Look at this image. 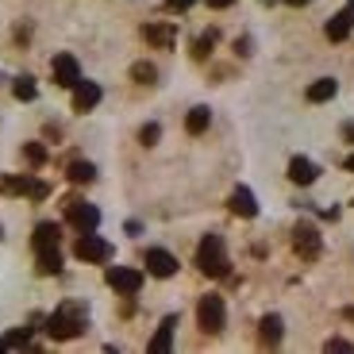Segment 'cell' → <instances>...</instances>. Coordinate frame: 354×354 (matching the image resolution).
Returning <instances> with one entry per match:
<instances>
[{
	"label": "cell",
	"instance_id": "obj_29",
	"mask_svg": "<svg viewBox=\"0 0 354 354\" xmlns=\"http://www.w3.org/2000/svg\"><path fill=\"white\" fill-rule=\"evenodd\" d=\"M196 0H166V12H185V8H193Z\"/></svg>",
	"mask_w": 354,
	"mask_h": 354
},
{
	"label": "cell",
	"instance_id": "obj_22",
	"mask_svg": "<svg viewBox=\"0 0 354 354\" xmlns=\"http://www.w3.org/2000/svg\"><path fill=\"white\" fill-rule=\"evenodd\" d=\"M66 177H70L73 185H88V181L97 177V166H93V162H70V169H66Z\"/></svg>",
	"mask_w": 354,
	"mask_h": 354
},
{
	"label": "cell",
	"instance_id": "obj_24",
	"mask_svg": "<svg viewBox=\"0 0 354 354\" xmlns=\"http://www.w3.org/2000/svg\"><path fill=\"white\" fill-rule=\"evenodd\" d=\"M12 93H16V100H35V93H39V85H35V77H16L12 81Z\"/></svg>",
	"mask_w": 354,
	"mask_h": 354
},
{
	"label": "cell",
	"instance_id": "obj_14",
	"mask_svg": "<svg viewBox=\"0 0 354 354\" xmlns=\"http://www.w3.org/2000/svg\"><path fill=\"white\" fill-rule=\"evenodd\" d=\"M319 177V166L312 158H289V181L292 185H312Z\"/></svg>",
	"mask_w": 354,
	"mask_h": 354
},
{
	"label": "cell",
	"instance_id": "obj_10",
	"mask_svg": "<svg viewBox=\"0 0 354 354\" xmlns=\"http://www.w3.org/2000/svg\"><path fill=\"white\" fill-rule=\"evenodd\" d=\"M50 70H54V81H58L62 88H73L81 81V66H77L73 54H58V58L50 62Z\"/></svg>",
	"mask_w": 354,
	"mask_h": 354
},
{
	"label": "cell",
	"instance_id": "obj_23",
	"mask_svg": "<svg viewBox=\"0 0 354 354\" xmlns=\"http://www.w3.org/2000/svg\"><path fill=\"white\" fill-rule=\"evenodd\" d=\"M31 331H35V328H19V331H8V335L0 339V346H4V351H24V346H31Z\"/></svg>",
	"mask_w": 354,
	"mask_h": 354
},
{
	"label": "cell",
	"instance_id": "obj_17",
	"mask_svg": "<svg viewBox=\"0 0 354 354\" xmlns=\"http://www.w3.org/2000/svg\"><path fill=\"white\" fill-rule=\"evenodd\" d=\"M174 328H177V316L162 319L158 331H154V339H151V354H162V351H169V346H174Z\"/></svg>",
	"mask_w": 354,
	"mask_h": 354
},
{
	"label": "cell",
	"instance_id": "obj_28",
	"mask_svg": "<svg viewBox=\"0 0 354 354\" xmlns=\"http://www.w3.org/2000/svg\"><path fill=\"white\" fill-rule=\"evenodd\" d=\"M158 135H162L158 124H147V127L139 131V139H142V147H154V142H158Z\"/></svg>",
	"mask_w": 354,
	"mask_h": 354
},
{
	"label": "cell",
	"instance_id": "obj_32",
	"mask_svg": "<svg viewBox=\"0 0 354 354\" xmlns=\"http://www.w3.org/2000/svg\"><path fill=\"white\" fill-rule=\"evenodd\" d=\"M343 139H354V124H343Z\"/></svg>",
	"mask_w": 354,
	"mask_h": 354
},
{
	"label": "cell",
	"instance_id": "obj_33",
	"mask_svg": "<svg viewBox=\"0 0 354 354\" xmlns=\"http://www.w3.org/2000/svg\"><path fill=\"white\" fill-rule=\"evenodd\" d=\"M285 4H292V8H304V4H312V0H285Z\"/></svg>",
	"mask_w": 354,
	"mask_h": 354
},
{
	"label": "cell",
	"instance_id": "obj_25",
	"mask_svg": "<svg viewBox=\"0 0 354 354\" xmlns=\"http://www.w3.org/2000/svg\"><path fill=\"white\" fill-rule=\"evenodd\" d=\"M131 81H139V85H151V81H158V70H154L151 62H135V66H131Z\"/></svg>",
	"mask_w": 354,
	"mask_h": 354
},
{
	"label": "cell",
	"instance_id": "obj_20",
	"mask_svg": "<svg viewBox=\"0 0 354 354\" xmlns=\"http://www.w3.org/2000/svg\"><path fill=\"white\" fill-rule=\"evenodd\" d=\"M31 247L43 250V247H58V223H39L35 235H31Z\"/></svg>",
	"mask_w": 354,
	"mask_h": 354
},
{
	"label": "cell",
	"instance_id": "obj_8",
	"mask_svg": "<svg viewBox=\"0 0 354 354\" xmlns=\"http://www.w3.org/2000/svg\"><path fill=\"white\" fill-rule=\"evenodd\" d=\"M108 285H112L120 297H135L142 289V274L131 266H108Z\"/></svg>",
	"mask_w": 354,
	"mask_h": 354
},
{
	"label": "cell",
	"instance_id": "obj_12",
	"mask_svg": "<svg viewBox=\"0 0 354 354\" xmlns=\"http://www.w3.org/2000/svg\"><path fill=\"white\" fill-rule=\"evenodd\" d=\"M142 39H147L151 46H158V50H169L174 39H177V27L174 24H147L142 27Z\"/></svg>",
	"mask_w": 354,
	"mask_h": 354
},
{
	"label": "cell",
	"instance_id": "obj_11",
	"mask_svg": "<svg viewBox=\"0 0 354 354\" xmlns=\"http://www.w3.org/2000/svg\"><path fill=\"white\" fill-rule=\"evenodd\" d=\"M147 274L151 277H174L177 274V258L169 254V250H162V247H154V250H147Z\"/></svg>",
	"mask_w": 354,
	"mask_h": 354
},
{
	"label": "cell",
	"instance_id": "obj_13",
	"mask_svg": "<svg viewBox=\"0 0 354 354\" xmlns=\"http://www.w3.org/2000/svg\"><path fill=\"white\" fill-rule=\"evenodd\" d=\"M227 204H231V212H235V216H243V220H254V216H258V201H254V193H250L247 185H239V189H235Z\"/></svg>",
	"mask_w": 354,
	"mask_h": 354
},
{
	"label": "cell",
	"instance_id": "obj_6",
	"mask_svg": "<svg viewBox=\"0 0 354 354\" xmlns=\"http://www.w3.org/2000/svg\"><path fill=\"white\" fill-rule=\"evenodd\" d=\"M73 254H77L81 262H108V258H112V247H108L100 235H93V231H81L77 243H73Z\"/></svg>",
	"mask_w": 354,
	"mask_h": 354
},
{
	"label": "cell",
	"instance_id": "obj_15",
	"mask_svg": "<svg viewBox=\"0 0 354 354\" xmlns=\"http://www.w3.org/2000/svg\"><path fill=\"white\" fill-rule=\"evenodd\" d=\"M351 27H354V8L335 12V16L328 19V39H331V43H343V39L351 35Z\"/></svg>",
	"mask_w": 354,
	"mask_h": 354
},
{
	"label": "cell",
	"instance_id": "obj_34",
	"mask_svg": "<svg viewBox=\"0 0 354 354\" xmlns=\"http://www.w3.org/2000/svg\"><path fill=\"white\" fill-rule=\"evenodd\" d=\"M346 169H351V174H354V154H351V158H346Z\"/></svg>",
	"mask_w": 354,
	"mask_h": 354
},
{
	"label": "cell",
	"instance_id": "obj_4",
	"mask_svg": "<svg viewBox=\"0 0 354 354\" xmlns=\"http://www.w3.org/2000/svg\"><path fill=\"white\" fill-rule=\"evenodd\" d=\"M66 220H70V227H77V231H97L100 208H97V204H88V201L70 196V201H66Z\"/></svg>",
	"mask_w": 354,
	"mask_h": 354
},
{
	"label": "cell",
	"instance_id": "obj_3",
	"mask_svg": "<svg viewBox=\"0 0 354 354\" xmlns=\"http://www.w3.org/2000/svg\"><path fill=\"white\" fill-rule=\"evenodd\" d=\"M196 324H201L204 335H220L223 324H227V304H223L220 292H204L196 301Z\"/></svg>",
	"mask_w": 354,
	"mask_h": 354
},
{
	"label": "cell",
	"instance_id": "obj_7",
	"mask_svg": "<svg viewBox=\"0 0 354 354\" xmlns=\"http://www.w3.org/2000/svg\"><path fill=\"white\" fill-rule=\"evenodd\" d=\"M0 193H4V196H31V201H43L50 189H46V181H35V177H0Z\"/></svg>",
	"mask_w": 354,
	"mask_h": 354
},
{
	"label": "cell",
	"instance_id": "obj_16",
	"mask_svg": "<svg viewBox=\"0 0 354 354\" xmlns=\"http://www.w3.org/2000/svg\"><path fill=\"white\" fill-rule=\"evenodd\" d=\"M281 335H285V324H281V316H262V324H258V339H262L266 346H277L281 343Z\"/></svg>",
	"mask_w": 354,
	"mask_h": 354
},
{
	"label": "cell",
	"instance_id": "obj_2",
	"mask_svg": "<svg viewBox=\"0 0 354 354\" xmlns=\"http://www.w3.org/2000/svg\"><path fill=\"white\" fill-rule=\"evenodd\" d=\"M196 266H201V274H204V277H227L231 262H227L223 235H204L201 247H196Z\"/></svg>",
	"mask_w": 354,
	"mask_h": 354
},
{
	"label": "cell",
	"instance_id": "obj_1",
	"mask_svg": "<svg viewBox=\"0 0 354 354\" xmlns=\"http://www.w3.org/2000/svg\"><path fill=\"white\" fill-rule=\"evenodd\" d=\"M43 328H46V335L58 339V343H66V339H77L81 331H85V308H81V304H62L54 316L43 319Z\"/></svg>",
	"mask_w": 354,
	"mask_h": 354
},
{
	"label": "cell",
	"instance_id": "obj_26",
	"mask_svg": "<svg viewBox=\"0 0 354 354\" xmlns=\"http://www.w3.org/2000/svg\"><path fill=\"white\" fill-rule=\"evenodd\" d=\"M216 39H220V35H216V31H208L204 39H196V43H193V58H196V62H204V58L212 54V43H216Z\"/></svg>",
	"mask_w": 354,
	"mask_h": 354
},
{
	"label": "cell",
	"instance_id": "obj_30",
	"mask_svg": "<svg viewBox=\"0 0 354 354\" xmlns=\"http://www.w3.org/2000/svg\"><path fill=\"white\" fill-rule=\"evenodd\" d=\"M328 351H354V346L346 343V339H331V343H328Z\"/></svg>",
	"mask_w": 354,
	"mask_h": 354
},
{
	"label": "cell",
	"instance_id": "obj_18",
	"mask_svg": "<svg viewBox=\"0 0 354 354\" xmlns=\"http://www.w3.org/2000/svg\"><path fill=\"white\" fill-rule=\"evenodd\" d=\"M39 274H46V277L62 274V250H58V247H43V250H39Z\"/></svg>",
	"mask_w": 354,
	"mask_h": 354
},
{
	"label": "cell",
	"instance_id": "obj_5",
	"mask_svg": "<svg viewBox=\"0 0 354 354\" xmlns=\"http://www.w3.org/2000/svg\"><path fill=\"white\" fill-rule=\"evenodd\" d=\"M292 250H297L304 262H316L319 250H324V243H319V231L312 227V223H297V227H292Z\"/></svg>",
	"mask_w": 354,
	"mask_h": 354
},
{
	"label": "cell",
	"instance_id": "obj_31",
	"mask_svg": "<svg viewBox=\"0 0 354 354\" xmlns=\"http://www.w3.org/2000/svg\"><path fill=\"white\" fill-rule=\"evenodd\" d=\"M204 4H208V8H231L235 0H204Z\"/></svg>",
	"mask_w": 354,
	"mask_h": 354
},
{
	"label": "cell",
	"instance_id": "obj_9",
	"mask_svg": "<svg viewBox=\"0 0 354 354\" xmlns=\"http://www.w3.org/2000/svg\"><path fill=\"white\" fill-rule=\"evenodd\" d=\"M100 97H104V88H100L97 81L81 77L77 85H73V112H93V108L100 104Z\"/></svg>",
	"mask_w": 354,
	"mask_h": 354
},
{
	"label": "cell",
	"instance_id": "obj_19",
	"mask_svg": "<svg viewBox=\"0 0 354 354\" xmlns=\"http://www.w3.org/2000/svg\"><path fill=\"white\" fill-rule=\"evenodd\" d=\"M335 77H319V81H312V85H308V100H312V104H324V100H331V97H335Z\"/></svg>",
	"mask_w": 354,
	"mask_h": 354
},
{
	"label": "cell",
	"instance_id": "obj_21",
	"mask_svg": "<svg viewBox=\"0 0 354 354\" xmlns=\"http://www.w3.org/2000/svg\"><path fill=\"white\" fill-rule=\"evenodd\" d=\"M208 120H212V112H208L204 104H196L193 112L185 115V131H189V135H201V131H208Z\"/></svg>",
	"mask_w": 354,
	"mask_h": 354
},
{
	"label": "cell",
	"instance_id": "obj_27",
	"mask_svg": "<svg viewBox=\"0 0 354 354\" xmlns=\"http://www.w3.org/2000/svg\"><path fill=\"white\" fill-rule=\"evenodd\" d=\"M24 158L31 162V166H43V162H46V151H43V142H27V147H24Z\"/></svg>",
	"mask_w": 354,
	"mask_h": 354
}]
</instances>
